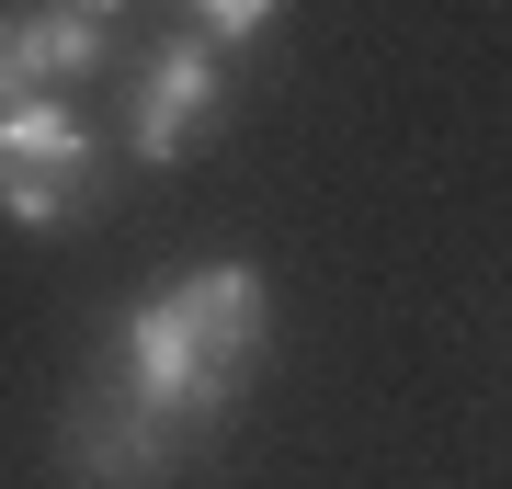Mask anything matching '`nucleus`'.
<instances>
[{
  "mask_svg": "<svg viewBox=\"0 0 512 489\" xmlns=\"http://www.w3.org/2000/svg\"><path fill=\"white\" fill-rule=\"evenodd\" d=\"M103 387H126V399H137L148 421H171L183 444L205 433V421H228V399H239V376L183 330L171 296H137V308L114 319V376H103Z\"/></svg>",
  "mask_w": 512,
  "mask_h": 489,
  "instance_id": "f257e3e1",
  "label": "nucleus"
},
{
  "mask_svg": "<svg viewBox=\"0 0 512 489\" xmlns=\"http://www.w3.org/2000/svg\"><path fill=\"white\" fill-rule=\"evenodd\" d=\"M217 126H228V57L183 23V35H160V46L137 57V91H126V148H137L148 171H171V160H194Z\"/></svg>",
  "mask_w": 512,
  "mask_h": 489,
  "instance_id": "f03ea898",
  "label": "nucleus"
},
{
  "mask_svg": "<svg viewBox=\"0 0 512 489\" xmlns=\"http://www.w3.org/2000/svg\"><path fill=\"white\" fill-rule=\"evenodd\" d=\"M92 205V126L69 103H12L0 114V217L12 228H69Z\"/></svg>",
  "mask_w": 512,
  "mask_h": 489,
  "instance_id": "7ed1b4c3",
  "label": "nucleus"
},
{
  "mask_svg": "<svg viewBox=\"0 0 512 489\" xmlns=\"http://www.w3.org/2000/svg\"><path fill=\"white\" fill-rule=\"evenodd\" d=\"M80 489H171L183 467V433L171 421H148L126 387H92V399H69V433H57Z\"/></svg>",
  "mask_w": 512,
  "mask_h": 489,
  "instance_id": "20e7f679",
  "label": "nucleus"
},
{
  "mask_svg": "<svg viewBox=\"0 0 512 489\" xmlns=\"http://www.w3.org/2000/svg\"><path fill=\"white\" fill-rule=\"evenodd\" d=\"M160 296L183 308V330L228 364V376H251L262 342H274V296H262V273H251V262H194V273H171Z\"/></svg>",
  "mask_w": 512,
  "mask_h": 489,
  "instance_id": "39448f33",
  "label": "nucleus"
},
{
  "mask_svg": "<svg viewBox=\"0 0 512 489\" xmlns=\"http://www.w3.org/2000/svg\"><path fill=\"white\" fill-rule=\"evenodd\" d=\"M137 0H46L35 12V57H46V91H80L114 69V46H126Z\"/></svg>",
  "mask_w": 512,
  "mask_h": 489,
  "instance_id": "423d86ee",
  "label": "nucleus"
},
{
  "mask_svg": "<svg viewBox=\"0 0 512 489\" xmlns=\"http://www.w3.org/2000/svg\"><path fill=\"white\" fill-rule=\"evenodd\" d=\"M46 103V57H35V12H0V114Z\"/></svg>",
  "mask_w": 512,
  "mask_h": 489,
  "instance_id": "0eeeda50",
  "label": "nucleus"
},
{
  "mask_svg": "<svg viewBox=\"0 0 512 489\" xmlns=\"http://www.w3.org/2000/svg\"><path fill=\"white\" fill-rule=\"evenodd\" d=\"M183 12H194V35L205 46H262V35H274V12H285V0H183Z\"/></svg>",
  "mask_w": 512,
  "mask_h": 489,
  "instance_id": "6e6552de",
  "label": "nucleus"
}]
</instances>
